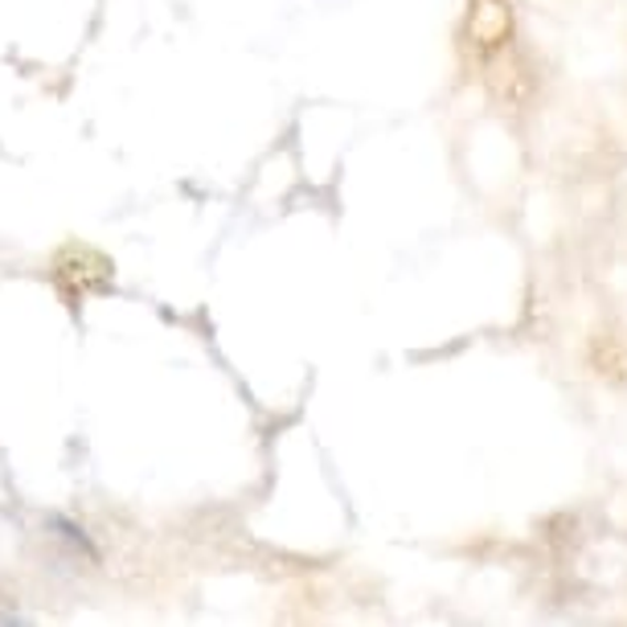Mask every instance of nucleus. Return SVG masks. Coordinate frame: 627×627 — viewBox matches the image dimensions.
<instances>
[{"label": "nucleus", "instance_id": "nucleus-1", "mask_svg": "<svg viewBox=\"0 0 627 627\" xmlns=\"http://www.w3.org/2000/svg\"><path fill=\"white\" fill-rule=\"evenodd\" d=\"M54 283L71 304H78L95 292H107L116 283V267L107 263V255L74 242V247H62V255L54 259Z\"/></svg>", "mask_w": 627, "mask_h": 627}]
</instances>
